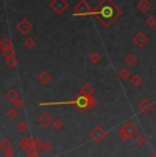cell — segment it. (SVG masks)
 <instances>
[{
  "mask_svg": "<svg viewBox=\"0 0 156 157\" xmlns=\"http://www.w3.org/2000/svg\"><path fill=\"white\" fill-rule=\"evenodd\" d=\"M13 105H14V108H15V109L19 111V109H22V108H23V105H25V102H23V100L19 97V98H17V100L13 102Z\"/></svg>",
  "mask_w": 156,
  "mask_h": 157,
  "instance_id": "cell-30",
  "label": "cell"
},
{
  "mask_svg": "<svg viewBox=\"0 0 156 157\" xmlns=\"http://www.w3.org/2000/svg\"><path fill=\"white\" fill-rule=\"evenodd\" d=\"M73 105V107L78 108L80 112H85L88 109H92L96 104V100L93 98V96H85L81 92H78V94L76 96V98L71 101H51V102H40L41 107H47V105Z\"/></svg>",
  "mask_w": 156,
  "mask_h": 157,
  "instance_id": "cell-2",
  "label": "cell"
},
{
  "mask_svg": "<svg viewBox=\"0 0 156 157\" xmlns=\"http://www.w3.org/2000/svg\"><path fill=\"white\" fill-rule=\"evenodd\" d=\"M0 149L4 152V150H10V149H13V144H11V141L10 140H7V138H4V140L0 142Z\"/></svg>",
  "mask_w": 156,
  "mask_h": 157,
  "instance_id": "cell-22",
  "label": "cell"
},
{
  "mask_svg": "<svg viewBox=\"0 0 156 157\" xmlns=\"http://www.w3.org/2000/svg\"><path fill=\"white\" fill-rule=\"evenodd\" d=\"M93 157H96V156H93Z\"/></svg>",
  "mask_w": 156,
  "mask_h": 157,
  "instance_id": "cell-36",
  "label": "cell"
},
{
  "mask_svg": "<svg viewBox=\"0 0 156 157\" xmlns=\"http://www.w3.org/2000/svg\"><path fill=\"white\" fill-rule=\"evenodd\" d=\"M145 26L146 28H154V26H156V17L155 15H149V17H146Z\"/></svg>",
  "mask_w": 156,
  "mask_h": 157,
  "instance_id": "cell-23",
  "label": "cell"
},
{
  "mask_svg": "<svg viewBox=\"0 0 156 157\" xmlns=\"http://www.w3.org/2000/svg\"><path fill=\"white\" fill-rule=\"evenodd\" d=\"M49 7L55 14L62 15L66 10H67L68 3H67V0H52V2L49 3Z\"/></svg>",
  "mask_w": 156,
  "mask_h": 157,
  "instance_id": "cell-6",
  "label": "cell"
},
{
  "mask_svg": "<svg viewBox=\"0 0 156 157\" xmlns=\"http://www.w3.org/2000/svg\"><path fill=\"white\" fill-rule=\"evenodd\" d=\"M138 109L142 113H149V112H152V109H154V104H152L151 100H148V98H144V100L140 102Z\"/></svg>",
  "mask_w": 156,
  "mask_h": 157,
  "instance_id": "cell-10",
  "label": "cell"
},
{
  "mask_svg": "<svg viewBox=\"0 0 156 157\" xmlns=\"http://www.w3.org/2000/svg\"><path fill=\"white\" fill-rule=\"evenodd\" d=\"M137 8H138L140 13H148L149 8H151V3H149V0H138Z\"/></svg>",
  "mask_w": 156,
  "mask_h": 157,
  "instance_id": "cell-14",
  "label": "cell"
},
{
  "mask_svg": "<svg viewBox=\"0 0 156 157\" xmlns=\"http://www.w3.org/2000/svg\"><path fill=\"white\" fill-rule=\"evenodd\" d=\"M133 43L136 44L137 47H140V48L145 47V45L148 44V36H146L145 33H142V32L136 33L134 37H133Z\"/></svg>",
  "mask_w": 156,
  "mask_h": 157,
  "instance_id": "cell-9",
  "label": "cell"
},
{
  "mask_svg": "<svg viewBox=\"0 0 156 157\" xmlns=\"http://www.w3.org/2000/svg\"><path fill=\"white\" fill-rule=\"evenodd\" d=\"M18 115H19V112H18V109H15V108H10L7 111V116L10 119H15V117H18Z\"/></svg>",
  "mask_w": 156,
  "mask_h": 157,
  "instance_id": "cell-31",
  "label": "cell"
},
{
  "mask_svg": "<svg viewBox=\"0 0 156 157\" xmlns=\"http://www.w3.org/2000/svg\"><path fill=\"white\" fill-rule=\"evenodd\" d=\"M2 55L4 57H11V56H15V49L13 48H7V49H2Z\"/></svg>",
  "mask_w": 156,
  "mask_h": 157,
  "instance_id": "cell-29",
  "label": "cell"
},
{
  "mask_svg": "<svg viewBox=\"0 0 156 157\" xmlns=\"http://www.w3.org/2000/svg\"><path fill=\"white\" fill-rule=\"evenodd\" d=\"M121 14V8L112 0H101L91 13V15H93L104 28H108L112 25Z\"/></svg>",
  "mask_w": 156,
  "mask_h": 157,
  "instance_id": "cell-1",
  "label": "cell"
},
{
  "mask_svg": "<svg viewBox=\"0 0 156 157\" xmlns=\"http://www.w3.org/2000/svg\"><path fill=\"white\" fill-rule=\"evenodd\" d=\"M4 98L7 101H11L14 102L17 100V98H19V92H18L17 89H14V87H11V89H8L7 92L4 93Z\"/></svg>",
  "mask_w": 156,
  "mask_h": 157,
  "instance_id": "cell-12",
  "label": "cell"
},
{
  "mask_svg": "<svg viewBox=\"0 0 156 157\" xmlns=\"http://www.w3.org/2000/svg\"><path fill=\"white\" fill-rule=\"evenodd\" d=\"M40 144H41V141L36 140V138H33V137H26L19 141V146L22 147V149H25L26 152H28V150L40 149Z\"/></svg>",
  "mask_w": 156,
  "mask_h": 157,
  "instance_id": "cell-5",
  "label": "cell"
},
{
  "mask_svg": "<svg viewBox=\"0 0 156 157\" xmlns=\"http://www.w3.org/2000/svg\"><path fill=\"white\" fill-rule=\"evenodd\" d=\"M137 62H138V57L134 55V53H129V55H126V57H125V63L127 66H136Z\"/></svg>",
  "mask_w": 156,
  "mask_h": 157,
  "instance_id": "cell-18",
  "label": "cell"
},
{
  "mask_svg": "<svg viewBox=\"0 0 156 157\" xmlns=\"http://www.w3.org/2000/svg\"><path fill=\"white\" fill-rule=\"evenodd\" d=\"M38 123H40L41 126H44V127H48V126H52L53 119H52V116H51L49 113L43 112L40 116H38Z\"/></svg>",
  "mask_w": 156,
  "mask_h": 157,
  "instance_id": "cell-11",
  "label": "cell"
},
{
  "mask_svg": "<svg viewBox=\"0 0 156 157\" xmlns=\"http://www.w3.org/2000/svg\"><path fill=\"white\" fill-rule=\"evenodd\" d=\"M101 59H103V57H101V55H100L99 52H96V51H93V52L89 55V62L93 63V64H97V63H100Z\"/></svg>",
  "mask_w": 156,
  "mask_h": 157,
  "instance_id": "cell-21",
  "label": "cell"
},
{
  "mask_svg": "<svg viewBox=\"0 0 156 157\" xmlns=\"http://www.w3.org/2000/svg\"><path fill=\"white\" fill-rule=\"evenodd\" d=\"M63 126H64V123H63L62 119H55L52 123V127H53V130H56V131H60L63 128Z\"/></svg>",
  "mask_w": 156,
  "mask_h": 157,
  "instance_id": "cell-26",
  "label": "cell"
},
{
  "mask_svg": "<svg viewBox=\"0 0 156 157\" xmlns=\"http://www.w3.org/2000/svg\"><path fill=\"white\" fill-rule=\"evenodd\" d=\"M118 77L121 81H127L130 79V71H129V68L126 67H121V70L118 71Z\"/></svg>",
  "mask_w": 156,
  "mask_h": 157,
  "instance_id": "cell-17",
  "label": "cell"
},
{
  "mask_svg": "<svg viewBox=\"0 0 156 157\" xmlns=\"http://www.w3.org/2000/svg\"><path fill=\"white\" fill-rule=\"evenodd\" d=\"M3 156L4 157H14L15 156V153H14L13 149H10V150H4V152H3Z\"/></svg>",
  "mask_w": 156,
  "mask_h": 157,
  "instance_id": "cell-33",
  "label": "cell"
},
{
  "mask_svg": "<svg viewBox=\"0 0 156 157\" xmlns=\"http://www.w3.org/2000/svg\"><path fill=\"white\" fill-rule=\"evenodd\" d=\"M136 134H138V128H137V126L134 124L131 120H129V122H126L125 124L119 128L118 137L121 138L122 141L127 142V141H130Z\"/></svg>",
  "mask_w": 156,
  "mask_h": 157,
  "instance_id": "cell-3",
  "label": "cell"
},
{
  "mask_svg": "<svg viewBox=\"0 0 156 157\" xmlns=\"http://www.w3.org/2000/svg\"><path fill=\"white\" fill-rule=\"evenodd\" d=\"M80 92L82 93V94H85V96H93L95 89H93V86H92L91 83H85V85L80 89Z\"/></svg>",
  "mask_w": 156,
  "mask_h": 157,
  "instance_id": "cell-16",
  "label": "cell"
},
{
  "mask_svg": "<svg viewBox=\"0 0 156 157\" xmlns=\"http://www.w3.org/2000/svg\"><path fill=\"white\" fill-rule=\"evenodd\" d=\"M106 135H107V131L101 127L100 124H97L91 132H89V137H91L92 140H93L95 142H97V144H100L101 141L106 138Z\"/></svg>",
  "mask_w": 156,
  "mask_h": 157,
  "instance_id": "cell-7",
  "label": "cell"
},
{
  "mask_svg": "<svg viewBox=\"0 0 156 157\" xmlns=\"http://www.w3.org/2000/svg\"><path fill=\"white\" fill-rule=\"evenodd\" d=\"M155 33H156V26H155Z\"/></svg>",
  "mask_w": 156,
  "mask_h": 157,
  "instance_id": "cell-35",
  "label": "cell"
},
{
  "mask_svg": "<svg viewBox=\"0 0 156 157\" xmlns=\"http://www.w3.org/2000/svg\"><path fill=\"white\" fill-rule=\"evenodd\" d=\"M26 155H28V157H41L40 153H38V150H28L26 152Z\"/></svg>",
  "mask_w": 156,
  "mask_h": 157,
  "instance_id": "cell-32",
  "label": "cell"
},
{
  "mask_svg": "<svg viewBox=\"0 0 156 157\" xmlns=\"http://www.w3.org/2000/svg\"><path fill=\"white\" fill-rule=\"evenodd\" d=\"M92 8L86 0H80L73 8V15L74 17H82V15H91Z\"/></svg>",
  "mask_w": 156,
  "mask_h": 157,
  "instance_id": "cell-4",
  "label": "cell"
},
{
  "mask_svg": "<svg viewBox=\"0 0 156 157\" xmlns=\"http://www.w3.org/2000/svg\"><path fill=\"white\" fill-rule=\"evenodd\" d=\"M17 66H18V60L15 56L6 57V67L7 68H15Z\"/></svg>",
  "mask_w": 156,
  "mask_h": 157,
  "instance_id": "cell-20",
  "label": "cell"
},
{
  "mask_svg": "<svg viewBox=\"0 0 156 157\" xmlns=\"http://www.w3.org/2000/svg\"><path fill=\"white\" fill-rule=\"evenodd\" d=\"M146 144V137L144 134H137V138H136V145L137 146H142V145Z\"/></svg>",
  "mask_w": 156,
  "mask_h": 157,
  "instance_id": "cell-28",
  "label": "cell"
},
{
  "mask_svg": "<svg viewBox=\"0 0 156 157\" xmlns=\"http://www.w3.org/2000/svg\"><path fill=\"white\" fill-rule=\"evenodd\" d=\"M151 157H156V153H155V155H152V156H151Z\"/></svg>",
  "mask_w": 156,
  "mask_h": 157,
  "instance_id": "cell-34",
  "label": "cell"
},
{
  "mask_svg": "<svg viewBox=\"0 0 156 157\" xmlns=\"http://www.w3.org/2000/svg\"><path fill=\"white\" fill-rule=\"evenodd\" d=\"M32 29H33V25L30 23V21L26 19V18H22L17 25V30L19 33H22V34H29L32 32Z\"/></svg>",
  "mask_w": 156,
  "mask_h": 157,
  "instance_id": "cell-8",
  "label": "cell"
},
{
  "mask_svg": "<svg viewBox=\"0 0 156 157\" xmlns=\"http://www.w3.org/2000/svg\"><path fill=\"white\" fill-rule=\"evenodd\" d=\"M15 128L19 134H25V132H28V130H29V124L25 119H22V120H19V122H17Z\"/></svg>",
  "mask_w": 156,
  "mask_h": 157,
  "instance_id": "cell-13",
  "label": "cell"
},
{
  "mask_svg": "<svg viewBox=\"0 0 156 157\" xmlns=\"http://www.w3.org/2000/svg\"><path fill=\"white\" fill-rule=\"evenodd\" d=\"M40 150H41V152H44V153H49L51 150H52V145H51L49 142H43V141H41Z\"/></svg>",
  "mask_w": 156,
  "mask_h": 157,
  "instance_id": "cell-25",
  "label": "cell"
},
{
  "mask_svg": "<svg viewBox=\"0 0 156 157\" xmlns=\"http://www.w3.org/2000/svg\"><path fill=\"white\" fill-rule=\"evenodd\" d=\"M37 79H38V82H40V83H43V85H47V83L51 82V79H52V75H51L48 71H43L37 77Z\"/></svg>",
  "mask_w": 156,
  "mask_h": 157,
  "instance_id": "cell-15",
  "label": "cell"
},
{
  "mask_svg": "<svg viewBox=\"0 0 156 157\" xmlns=\"http://www.w3.org/2000/svg\"><path fill=\"white\" fill-rule=\"evenodd\" d=\"M130 83H131V86H134V87L141 86V85H142V78H141V75H138V74L131 75V78H130Z\"/></svg>",
  "mask_w": 156,
  "mask_h": 157,
  "instance_id": "cell-19",
  "label": "cell"
},
{
  "mask_svg": "<svg viewBox=\"0 0 156 157\" xmlns=\"http://www.w3.org/2000/svg\"><path fill=\"white\" fill-rule=\"evenodd\" d=\"M23 45H25V47L28 48V49H32V48L36 45L34 38H33V37H26V38H25V41H23Z\"/></svg>",
  "mask_w": 156,
  "mask_h": 157,
  "instance_id": "cell-27",
  "label": "cell"
},
{
  "mask_svg": "<svg viewBox=\"0 0 156 157\" xmlns=\"http://www.w3.org/2000/svg\"><path fill=\"white\" fill-rule=\"evenodd\" d=\"M0 48H2V49L13 48V43H11V41L8 40L7 37H4V38H2V41H0Z\"/></svg>",
  "mask_w": 156,
  "mask_h": 157,
  "instance_id": "cell-24",
  "label": "cell"
}]
</instances>
